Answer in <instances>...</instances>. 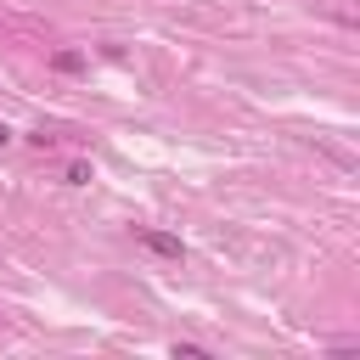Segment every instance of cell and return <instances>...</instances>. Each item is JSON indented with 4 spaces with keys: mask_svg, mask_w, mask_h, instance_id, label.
I'll return each mask as SVG.
<instances>
[{
    "mask_svg": "<svg viewBox=\"0 0 360 360\" xmlns=\"http://www.w3.org/2000/svg\"><path fill=\"white\" fill-rule=\"evenodd\" d=\"M135 242H141L152 259H174V264L186 259V242H180L174 231H158V225H135Z\"/></svg>",
    "mask_w": 360,
    "mask_h": 360,
    "instance_id": "cell-1",
    "label": "cell"
},
{
    "mask_svg": "<svg viewBox=\"0 0 360 360\" xmlns=\"http://www.w3.org/2000/svg\"><path fill=\"white\" fill-rule=\"evenodd\" d=\"M51 68H56V73H79V68H84V56H79V51H56V56H51Z\"/></svg>",
    "mask_w": 360,
    "mask_h": 360,
    "instance_id": "cell-2",
    "label": "cell"
},
{
    "mask_svg": "<svg viewBox=\"0 0 360 360\" xmlns=\"http://www.w3.org/2000/svg\"><path fill=\"white\" fill-rule=\"evenodd\" d=\"M62 180H68V186H90V163H68Z\"/></svg>",
    "mask_w": 360,
    "mask_h": 360,
    "instance_id": "cell-3",
    "label": "cell"
},
{
    "mask_svg": "<svg viewBox=\"0 0 360 360\" xmlns=\"http://www.w3.org/2000/svg\"><path fill=\"white\" fill-rule=\"evenodd\" d=\"M174 354L180 360H208V349H197V343H174Z\"/></svg>",
    "mask_w": 360,
    "mask_h": 360,
    "instance_id": "cell-4",
    "label": "cell"
},
{
    "mask_svg": "<svg viewBox=\"0 0 360 360\" xmlns=\"http://www.w3.org/2000/svg\"><path fill=\"white\" fill-rule=\"evenodd\" d=\"M6 146H11V129H6V124H0V152H6Z\"/></svg>",
    "mask_w": 360,
    "mask_h": 360,
    "instance_id": "cell-5",
    "label": "cell"
}]
</instances>
